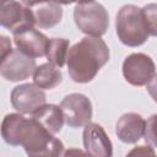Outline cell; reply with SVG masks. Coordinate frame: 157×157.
<instances>
[{
	"label": "cell",
	"instance_id": "1",
	"mask_svg": "<svg viewBox=\"0 0 157 157\" xmlns=\"http://www.w3.org/2000/svg\"><path fill=\"white\" fill-rule=\"evenodd\" d=\"M109 48L98 37H83L74 44L67 55V71L72 81L87 83L109 60Z\"/></svg>",
	"mask_w": 157,
	"mask_h": 157
},
{
	"label": "cell",
	"instance_id": "2",
	"mask_svg": "<svg viewBox=\"0 0 157 157\" xmlns=\"http://www.w3.org/2000/svg\"><path fill=\"white\" fill-rule=\"evenodd\" d=\"M18 146L28 157H61L64 153V144L32 118H25L21 125Z\"/></svg>",
	"mask_w": 157,
	"mask_h": 157
},
{
	"label": "cell",
	"instance_id": "3",
	"mask_svg": "<svg viewBox=\"0 0 157 157\" xmlns=\"http://www.w3.org/2000/svg\"><path fill=\"white\" fill-rule=\"evenodd\" d=\"M115 28L119 40L128 47H139L150 36L142 10L132 4L120 7L115 20Z\"/></svg>",
	"mask_w": 157,
	"mask_h": 157
},
{
	"label": "cell",
	"instance_id": "4",
	"mask_svg": "<svg viewBox=\"0 0 157 157\" xmlns=\"http://www.w3.org/2000/svg\"><path fill=\"white\" fill-rule=\"evenodd\" d=\"M74 20L77 28L88 37L103 36L109 26V15L105 7L96 1L78 2L74 9Z\"/></svg>",
	"mask_w": 157,
	"mask_h": 157
},
{
	"label": "cell",
	"instance_id": "5",
	"mask_svg": "<svg viewBox=\"0 0 157 157\" xmlns=\"http://www.w3.org/2000/svg\"><path fill=\"white\" fill-rule=\"evenodd\" d=\"M123 76L132 86H145L156 75L155 61L144 53H132L123 61Z\"/></svg>",
	"mask_w": 157,
	"mask_h": 157
},
{
	"label": "cell",
	"instance_id": "6",
	"mask_svg": "<svg viewBox=\"0 0 157 157\" xmlns=\"http://www.w3.org/2000/svg\"><path fill=\"white\" fill-rule=\"evenodd\" d=\"M65 123L70 128H81L91 123L92 103L90 98L82 93H71L64 97L60 103Z\"/></svg>",
	"mask_w": 157,
	"mask_h": 157
},
{
	"label": "cell",
	"instance_id": "7",
	"mask_svg": "<svg viewBox=\"0 0 157 157\" xmlns=\"http://www.w3.org/2000/svg\"><path fill=\"white\" fill-rule=\"evenodd\" d=\"M36 69V59L27 56L18 49H13L7 56L1 59L0 63L1 76L5 80L12 82L28 78L34 74Z\"/></svg>",
	"mask_w": 157,
	"mask_h": 157
},
{
	"label": "cell",
	"instance_id": "8",
	"mask_svg": "<svg viewBox=\"0 0 157 157\" xmlns=\"http://www.w3.org/2000/svg\"><path fill=\"white\" fill-rule=\"evenodd\" d=\"M47 96L44 91L34 83H23L13 87L11 92V104L21 114H33L45 105Z\"/></svg>",
	"mask_w": 157,
	"mask_h": 157
},
{
	"label": "cell",
	"instance_id": "9",
	"mask_svg": "<svg viewBox=\"0 0 157 157\" xmlns=\"http://www.w3.org/2000/svg\"><path fill=\"white\" fill-rule=\"evenodd\" d=\"M0 25L13 33L26 27H34L36 22L26 1H5L0 10Z\"/></svg>",
	"mask_w": 157,
	"mask_h": 157
},
{
	"label": "cell",
	"instance_id": "10",
	"mask_svg": "<svg viewBox=\"0 0 157 157\" xmlns=\"http://www.w3.org/2000/svg\"><path fill=\"white\" fill-rule=\"evenodd\" d=\"M15 45L20 52L31 58L45 56L50 39L36 27H26L12 33Z\"/></svg>",
	"mask_w": 157,
	"mask_h": 157
},
{
	"label": "cell",
	"instance_id": "11",
	"mask_svg": "<svg viewBox=\"0 0 157 157\" xmlns=\"http://www.w3.org/2000/svg\"><path fill=\"white\" fill-rule=\"evenodd\" d=\"M86 152L90 157H113V145L102 125L88 123L82 132Z\"/></svg>",
	"mask_w": 157,
	"mask_h": 157
},
{
	"label": "cell",
	"instance_id": "12",
	"mask_svg": "<svg viewBox=\"0 0 157 157\" xmlns=\"http://www.w3.org/2000/svg\"><path fill=\"white\" fill-rule=\"evenodd\" d=\"M145 131V120L137 113H125L117 121L115 134L125 144H136Z\"/></svg>",
	"mask_w": 157,
	"mask_h": 157
},
{
	"label": "cell",
	"instance_id": "13",
	"mask_svg": "<svg viewBox=\"0 0 157 157\" xmlns=\"http://www.w3.org/2000/svg\"><path fill=\"white\" fill-rule=\"evenodd\" d=\"M36 26L39 28H52L56 26L63 17V7L58 2H28Z\"/></svg>",
	"mask_w": 157,
	"mask_h": 157
},
{
	"label": "cell",
	"instance_id": "14",
	"mask_svg": "<svg viewBox=\"0 0 157 157\" xmlns=\"http://www.w3.org/2000/svg\"><path fill=\"white\" fill-rule=\"evenodd\" d=\"M32 119L38 121L45 130H48L50 134L55 135L58 134L63 125H64V114L59 105L55 104H45L40 109H38L36 113L31 115Z\"/></svg>",
	"mask_w": 157,
	"mask_h": 157
},
{
	"label": "cell",
	"instance_id": "15",
	"mask_svg": "<svg viewBox=\"0 0 157 157\" xmlns=\"http://www.w3.org/2000/svg\"><path fill=\"white\" fill-rule=\"evenodd\" d=\"M63 80V74L59 67L50 63L42 64L37 66L33 74V82L37 87L42 90H52L56 87Z\"/></svg>",
	"mask_w": 157,
	"mask_h": 157
},
{
	"label": "cell",
	"instance_id": "16",
	"mask_svg": "<svg viewBox=\"0 0 157 157\" xmlns=\"http://www.w3.org/2000/svg\"><path fill=\"white\" fill-rule=\"evenodd\" d=\"M25 117L20 113H10L5 115L1 123V136L4 141L11 146H18V135Z\"/></svg>",
	"mask_w": 157,
	"mask_h": 157
},
{
	"label": "cell",
	"instance_id": "17",
	"mask_svg": "<svg viewBox=\"0 0 157 157\" xmlns=\"http://www.w3.org/2000/svg\"><path fill=\"white\" fill-rule=\"evenodd\" d=\"M70 50V40L66 38H52L47 49L48 63L56 67H63L67 61V55Z\"/></svg>",
	"mask_w": 157,
	"mask_h": 157
},
{
	"label": "cell",
	"instance_id": "18",
	"mask_svg": "<svg viewBox=\"0 0 157 157\" xmlns=\"http://www.w3.org/2000/svg\"><path fill=\"white\" fill-rule=\"evenodd\" d=\"M141 10L148 28V33L157 37V4H147Z\"/></svg>",
	"mask_w": 157,
	"mask_h": 157
},
{
	"label": "cell",
	"instance_id": "19",
	"mask_svg": "<svg viewBox=\"0 0 157 157\" xmlns=\"http://www.w3.org/2000/svg\"><path fill=\"white\" fill-rule=\"evenodd\" d=\"M144 139L151 147H157V114H152L145 121Z\"/></svg>",
	"mask_w": 157,
	"mask_h": 157
},
{
	"label": "cell",
	"instance_id": "20",
	"mask_svg": "<svg viewBox=\"0 0 157 157\" xmlns=\"http://www.w3.org/2000/svg\"><path fill=\"white\" fill-rule=\"evenodd\" d=\"M125 157H157V155L155 153L153 147L151 146H136L134 147L131 151L128 152V155Z\"/></svg>",
	"mask_w": 157,
	"mask_h": 157
},
{
	"label": "cell",
	"instance_id": "21",
	"mask_svg": "<svg viewBox=\"0 0 157 157\" xmlns=\"http://www.w3.org/2000/svg\"><path fill=\"white\" fill-rule=\"evenodd\" d=\"M12 47H11V42L7 37L1 36V59H4L5 56H7L11 52H12Z\"/></svg>",
	"mask_w": 157,
	"mask_h": 157
},
{
	"label": "cell",
	"instance_id": "22",
	"mask_svg": "<svg viewBox=\"0 0 157 157\" xmlns=\"http://www.w3.org/2000/svg\"><path fill=\"white\" fill-rule=\"evenodd\" d=\"M147 92L150 93V96L152 97V99L157 103V74L147 83Z\"/></svg>",
	"mask_w": 157,
	"mask_h": 157
},
{
	"label": "cell",
	"instance_id": "23",
	"mask_svg": "<svg viewBox=\"0 0 157 157\" xmlns=\"http://www.w3.org/2000/svg\"><path fill=\"white\" fill-rule=\"evenodd\" d=\"M63 157H90V155L80 148H69L64 152Z\"/></svg>",
	"mask_w": 157,
	"mask_h": 157
}]
</instances>
